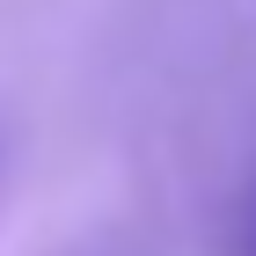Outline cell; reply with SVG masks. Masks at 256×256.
Masks as SVG:
<instances>
[{
  "mask_svg": "<svg viewBox=\"0 0 256 256\" xmlns=\"http://www.w3.org/2000/svg\"><path fill=\"white\" fill-rule=\"evenodd\" d=\"M234 256H256V176H249V190L234 205Z\"/></svg>",
  "mask_w": 256,
  "mask_h": 256,
  "instance_id": "6da1fadb",
  "label": "cell"
}]
</instances>
